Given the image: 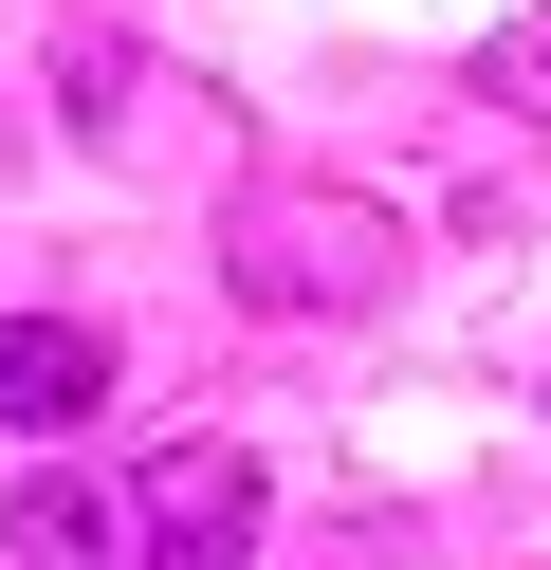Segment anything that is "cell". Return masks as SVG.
<instances>
[{"label":"cell","instance_id":"1","mask_svg":"<svg viewBox=\"0 0 551 570\" xmlns=\"http://www.w3.org/2000/svg\"><path fill=\"white\" fill-rule=\"evenodd\" d=\"M220 276H239V313H386L404 295V222L350 185H257L239 222H220Z\"/></svg>","mask_w":551,"mask_h":570},{"label":"cell","instance_id":"5","mask_svg":"<svg viewBox=\"0 0 551 570\" xmlns=\"http://www.w3.org/2000/svg\"><path fill=\"white\" fill-rule=\"evenodd\" d=\"M478 92H496V111H551V19H514V38L478 56Z\"/></svg>","mask_w":551,"mask_h":570},{"label":"cell","instance_id":"4","mask_svg":"<svg viewBox=\"0 0 551 570\" xmlns=\"http://www.w3.org/2000/svg\"><path fill=\"white\" fill-rule=\"evenodd\" d=\"M0 570H129V515H110L92 479H19V515H0Z\"/></svg>","mask_w":551,"mask_h":570},{"label":"cell","instance_id":"2","mask_svg":"<svg viewBox=\"0 0 551 570\" xmlns=\"http://www.w3.org/2000/svg\"><path fill=\"white\" fill-rule=\"evenodd\" d=\"M257 552V460L239 442H166L129 497V570H239Z\"/></svg>","mask_w":551,"mask_h":570},{"label":"cell","instance_id":"6","mask_svg":"<svg viewBox=\"0 0 551 570\" xmlns=\"http://www.w3.org/2000/svg\"><path fill=\"white\" fill-rule=\"evenodd\" d=\"M0 166H19V111H0Z\"/></svg>","mask_w":551,"mask_h":570},{"label":"cell","instance_id":"3","mask_svg":"<svg viewBox=\"0 0 551 570\" xmlns=\"http://www.w3.org/2000/svg\"><path fill=\"white\" fill-rule=\"evenodd\" d=\"M110 405V332L92 313H0V442H73Z\"/></svg>","mask_w":551,"mask_h":570}]
</instances>
